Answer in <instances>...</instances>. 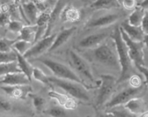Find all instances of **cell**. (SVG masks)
<instances>
[{
	"instance_id": "25",
	"label": "cell",
	"mask_w": 148,
	"mask_h": 117,
	"mask_svg": "<svg viewBox=\"0 0 148 117\" xmlns=\"http://www.w3.org/2000/svg\"><path fill=\"white\" fill-rule=\"evenodd\" d=\"M18 72H21V70L18 66L16 61L14 62L0 64V76H5L8 74Z\"/></svg>"
},
{
	"instance_id": "33",
	"label": "cell",
	"mask_w": 148,
	"mask_h": 117,
	"mask_svg": "<svg viewBox=\"0 0 148 117\" xmlns=\"http://www.w3.org/2000/svg\"><path fill=\"white\" fill-rule=\"evenodd\" d=\"M51 11H45L40 13V14L38 16V19H37V22H36V25H37V26L48 25L51 18Z\"/></svg>"
},
{
	"instance_id": "26",
	"label": "cell",
	"mask_w": 148,
	"mask_h": 117,
	"mask_svg": "<svg viewBox=\"0 0 148 117\" xmlns=\"http://www.w3.org/2000/svg\"><path fill=\"white\" fill-rule=\"evenodd\" d=\"M108 111L113 114L115 117H138L137 115L132 114L128 109L126 108L124 105L113 107Z\"/></svg>"
},
{
	"instance_id": "13",
	"label": "cell",
	"mask_w": 148,
	"mask_h": 117,
	"mask_svg": "<svg viewBox=\"0 0 148 117\" xmlns=\"http://www.w3.org/2000/svg\"><path fill=\"white\" fill-rule=\"evenodd\" d=\"M109 35H110L109 33L106 31L90 34L80 40L78 43V47L82 49H93L104 42L107 39Z\"/></svg>"
},
{
	"instance_id": "47",
	"label": "cell",
	"mask_w": 148,
	"mask_h": 117,
	"mask_svg": "<svg viewBox=\"0 0 148 117\" xmlns=\"http://www.w3.org/2000/svg\"><path fill=\"white\" fill-rule=\"evenodd\" d=\"M87 117H90V116H87Z\"/></svg>"
},
{
	"instance_id": "22",
	"label": "cell",
	"mask_w": 148,
	"mask_h": 117,
	"mask_svg": "<svg viewBox=\"0 0 148 117\" xmlns=\"http://www.w3.org/2000/svg\"><path fill=\"white\" fill-rule=\"evenodd\" d=\"M16 56H17L16 62L18 63V66H19V69H20L22 73H23L25 75L28 77L30 81H32V77H33L34 68L30 64L29 61L27 60L26 58H25L23 55L16 53Z\"/></svg>"
},
{
	"instance_id": "32",
	"label": "cell",
	"mask_w": 148,
	"mask_h": 117,
	"mask_svg": "<svg viewBox=\"0 0 148 117\" xmlns=\"http://www.w3.org/2000/svg\"><path fill=\"white\" fill-rule=\"evenodd\" d=\"M15 41L8 39H0V52L7 53L14 51L12 46Z\"/></svg>"
},
{
	"instance_id": "38",
	"label": "cell",
	"mask_w": 148,
	"mask_h": 117,
	"mask_svg": "<svg viewBox=\"0 0 148 117\" xmlns=\"http://www.w3.org/2000/svg\"><path fill=\"white\" fill-rule=\"evenodd\" d=\"M136 68L144 76L145 79V84L148 85V68L145 67V65H136Z\"/></svg>"
},
{
	"instance_id": "11",
	"label": "cell",
	"mask_w": 148,
	"mask_h": 117,
	"mask_svg": "<svg viewBox=\"0 0 148 117\" xmlns=\"http://www.w3.org/2000/svg\"><path fill=\"white\" fill-rule=\"evenodd\" d=\"M121 18V14L118 12H111L102 14L101 16L91 19L86 24V28H106L110 25H113Z\"/></svg>"
},
{
	"instance_id": "19",
	"label": "cell",
	"mask_w": 148,
	"mask_h": 117,
	"mask_svg": "<svg viewBox=\"0 0 148 117\" xmlns=\"http://www.w3.org/2000/svg\"><path fill=\"white\" fill-rule=\"evenodd\" d=\"M76 29H77L76 27H71V28L63 29L60 32H59L57 34L54 43H53L49 51H54L58 49L61 46L64 45L65 44L68 42L71 39V37L73 36L75 32L76 31Z\"/></svg>"
},
{
	"instance_id": "10",
	"label": "cell",
	"mask_w": 148,
	"mask_h": 117,
	"mask_svg": "<svg viewBox=\"0 0 148 117\" xmlns=\"http://www.w3.org/2000/svg\"><path fill=\"white\" fill-rule=\"evenodd\" d=\"M56 37H57V33H54L41 39L40 40L33 44L32 47L25 53V54L23 56L26 58L28 60L40 57L45 53L49 51L54 43Z\"/></svg>"
},
{
	"instance_id": "29",
	"label": "cell",
	"mask_w": 148,
	"mask_h": 117,
	"mask_svg": "<svg viewBox=\"0 0 148 117\" xmlns=\"http://www.w3.org/2000/svg\"><path fill=\"white\" fill-rule=\"evenodd\" d=\"M32 45H33V44L26 42V41L17 40L16 39L14 42L12 47L14 51H16V53H19V54L24 56L25 54V53L32 47Z\"/></svg>"
},
{
	"instance_id": "27",
	"label": "cell",
	"mask_w": 148,
	"mask_h": 117,
	"mask_svg": "<svg viewBox=\"0 0 148 117\" xmlns=\"http://www.w3.org/2000/svg\"><path fill=\"white\" fill-rule=\"evenodd\" d=\"M28 96H30L32 99V101H33V105L36 111L38 113H41V112L45 110V106L46 105V100L41 96L40 95L35 94V93H31Z\"/></svg>"
},
{
	"instance_id": "30",
	"label": "cell",
	"mask_w": 148,
	"mask_h": 117,
	"mask_svg": "<svg viewBox=\"0 0 148 117\" xmlns=\"http://www.w3.org/2000/svg\"><path fill=\"white\" fill-rule=\"evenodd\" d=\"M33 77L36 80L43 84L44 85L51 86V83L50 80H49V76H48L40 68H34Z\"/></svg>"
},
{
	"instance_id": "9",
	"label": "cell",
	"mask_w": 148,
	"mask_h": 117,
	"mask_svg": "<svg viewBox=\"0 0 148 117\" xmlns=\"http://www.w3.org/2000/svg\"><path fill=\"white\" fill-rule=\"evenodd\" d=\"M120 28V26H119ZM120 31L121 33V37L124 39L128 48L130 57L136 65H145V53H144V47L145 45L142 42H136L131 40L129 37H127L125 32L120 28Z\"/></svg>"
},
{
	"instance_id": "8",
	"label": "cell",
	"mask_w": 148,
	"mask_h": 117,
	"mask_svg": "<svg viewBox=\"0 0 148 117\" xmlns=\"http://www.w3.org/2000/svg\"><path fill=\"white\" fill-rule=\"evenodd\" d=\"M145 90V86L143 85L140 87H129L124 88L115 96H114L110 101L104 105L107 109H110L113 107L124 105L127 102L133 98H136L139 94H141Z\"/></svg>"
},
{
	"instance_id": "37",
	"label": "cell",
	"mask_w": 148,
	"mask_h": 117,
	"mask_svg": "<svg viewBox=\"0 0 148 117\" xmlns=\"http://www.w3.org/2000/svg\"><path fill=\"white\" fill-rule=\"evenodd\" d=\"M12 20L9 13H0V26H6Z\"/></svg>"
},
{
	"instance_id": "2",
	"label": "cell",
	"mask_w": 148,
	"mask_h": 117,
	"mask_svg": "<svg viewBox=\"0 0 148 117\" xmlns=\"http://www.w3.org/2000/svg\"><path fill=\"white\" fill-rule=\"evenodd\" d=\"M106 41L98 47L91 49L92 58L95 61L101 65L121 72V67L115 46L114 45L113 47V45Z\"/></svg>"
},
{
	"instance_id": "41",
	"label": "cell",
	"mask_w": 148,
	"mask_h": 117,
	"mask_svg": "<svg viewBox=\"0 0 148 117\" xmlns=\"http://www.w3.org/2000/svg\"><path fill=\"white\" fill-rule=\"evenodd\" d=\"M98 117H115V116H114L112 114H111L110 112L106 111L105 112L104 114H100Z\"/></svg>"
},
{
	"instance_id": "28",
	"label": "cell",
	"mask_w": 148,
	"mask_h": 117,
	"mask_svg": "<svg viewBox=\"0 0 148 117\" xmlns=\"http://www.w3.org/2000/svg\"><path fill=\"white\" fill-rule=\"evenodd\" d=\"M43 112L44 114L51 117H69L66 109L61 106L54 105L45 110Z\"/></svg>"
},
{
	"instance_id": "39",
	"label": "cell",
	"mask_w": 148,
	"mask_h": 117,
	"mask_svg": "<svg viewBox=\"0 0 148 117\" xmlns=\"http://www.w3.org/2000/svg\"><path fill=\"white\" fill-rule=\"evenodd\" d=\"M141 28L145 34H148V11H145V16L143 18Z\"/></svg>"
},
{
	"instance_id": "6",
	"label": "cell",
	"mask_w": 148,
	"mask_h": 117,
	"mask_svg": "<svg viewBox=\"0 0 148 117\" xmlns=\"http://www.w3.org/2000/svg\"><path fill=\"white\" fill-rule=\"evenodd\" d=\"M117 79L114 76L110 74L101 75V83L95 99V106L97 108H101L110 101L115 91Z\"/></svg>"
},
{
	"instance_id": "31",
	"label": "cell",
	"mask_w": 148,
	"mask_h": 117,
	"mask_svg": "<svg viewBox=\"0 0 148 117\" xmlns=\"http://www.w3.org/2000/svg\"><path fill=\"white\" fill-rule=\"evenodd\" d=\"M16 60H17V56H16V53L14 51L7 53L0 52V64L14 62H16Z\"/></svg>"
},
{
	"instance_id": "7",
	"label": "cell",
	"mask_w": 148,
	"mask_h": 117,
	"mask_svg": "<svg viewBox=\"0 0 148 117\" xmlns=\"http://www.w3.org/2000/svg\"><path fill=\"white\" fill-rule=\"evenodd\" d=\"M68 56L69 58L70 64L74 70L76 71L75 73L79 76H82V80L84 81L83 79H86L89 82H94L95 78L92 70L86 60L73 50H69L68 51Z\"/></svg>"
},
{
	"instance_id": "16",
	"label": "cell",
	"mask_w": 148,
	"mask_h": 117,
	"mask_svg": "<svg viewBox=\"0 0 148 117\" xmlns=\"http://www.w3.org/2000/svg\"><path fill=\"white\" fill-rule=\"evenodd\" d=\"M81 17V14L77 7L71 5H67L63 7L60 14V19L62 22L74 23L78 22Z\"/></svg>"
},
{
	"instance_id": "20",
	"label": "cell",
	"mask_w": 148,
	"mask_h": 117,
	"mask_svg": "<svg viewBox=\"0 0 148 117\" xmlns=\"http://www.w3.org/2000/svg\"><path fill=\"white\" fill-rule=\"evenodd\" d=\"M124 107L128 109L131 113L137 116L147 111L146 102L142 98L136 97V98L132 99L124 105Z\"/></svg>"
},
{
	"instance_id": "40",
	"label": "cell",
	"mask_w": 148,
	"mask_h": 117,
	"mask_svg": "<svg viewBox=\"0 0 148 117\" xmlns=\"http://www.w3.org/2000/svg\"><path fill=\"white\" fill-rule=\"evenodd\" d=\"M138 6H140L141 8H143L145 11H148V0H145L141 5Z\"/></svg>"
},
{
	"instance_id": "12",
	"label": "cell",
	"mask_w": 148,
	"mask_h": 117,
	"mask_svg": "<svg viewBox=\"0 0 148 117\" xmlns=\"http://www.w3.org/2000/svg\"><path fill=\"white\" fill-rule=\"evenodd\" d=\"M0 88L10 98L16 100L26 99L27 96L32 93L33 89L28 85H2Z\"/></svg>"
},
{
	"instance_id": "44",
	"label": "cell",
	"mask_w": 148,
	"mask_h": 117,
	"mask_svg": "<svg viewBox=\"0 0 148 117\" xmlns=\"http://www.w3.org/2000/svg\"><path fill=\"white\" fill-rule=\"evenodd\" d=\"M136 3H137V5H141V4L145 1V0H136Z\"/></svg>"
},
{
	"instance_id": "3",
	"label": "cell",
	"mask_w": 148,
	"mask_h": 117,
	"mask_svg": "<svg viewBox=\"0 0 148 117\" xmlns=\"http://www.w3.org/2000/svg\"><path fill=\"white\" fill-rule=\"evenodd\" d=\"M35 61L40 62L42 64H43L45 67H47L57 78L77 82V83H80V84L84 85L88 89L92 87L89 85L86 84L85 82L81 79V78L75 72H74L71 68H69L68 66H66L63 63L60 62L58 61H55V60H51L49 58H42L40 56L37 58L35 60Z\"/></svg>"
},
{
	"instance_id": "5",
	"label": "cell",
	"mask_w": 148,
	"mask_h": 117,
	"mask_svg": "<svg viewBox=\"0 0 148 117\" xmlns=\"http://www.w3.org/2000/svg\"><path fill=\"white\" fill-rule=\"evenodd\" d=\"M51 85L60 87L68 95L76 99L84 101H89L90 100L88 93V88L83 85L73 82V81L66 80L57 78V77H49Z\"/></svg>"
},
{
	"instance_id": "42",
	"label": "cell",
	"mask_w": 148,
	"mask_h": 117,
	"mask_svg": "<svg viewBox=\"0 0 148 117\" xmlns=\"http://www.w3.org/2000/svg\"><path fill=\"white\" fill-rule=\"evenodd\" d=\"M142 42L144 44L145 47L148 48V34H145V37H144V39H143Z\"/></svg>"
},
{
	"instance_id": "4",
	"label": "cell",
	"mask_w": 148,
	"mask_h": 117,
	"mask_svg": "<svg viewBox=\"0 0 148 117\" xmlns=\"http://www.w3.org/2000/svg\"><path fill=\"white\" fill-rule=\"evenodd\" d=\"M20 100L0 94V117L32 116L30 107L20 102Z\"/></svg>"
},
{
	"instance_id": "45",
	"label": "cell",
	"mask_w": 148,
	"mask_h": 117,
	"mask_svg": "<svg viewBox=\"0 0 148 117\" xmlns=\"http://www.w3.org/2000/svg\"><path fill=\"white\" fill-rule=\"evenodd\" d=\"M122 1H123V0H118V2H119V4H120L121 5V2H122Z\"/></svg>"
},
{
	"instance_id": "34",
	"label": "cell",
	"mask_w": 148,
	"mask_h": 117,
	"mask_svg": "<svg viewBox=\"0 0 148 117\" xmlns=\"http://www.w3.org/2000/svg\"><path fill=\"white\" fill-rule=\"evenodd\" d=\"M8 26V30L10 31L19 33L22 30V29L24 28L25 25L19 20H11V22L9 23V25Z\"/></svg>"
},
{
	"instance_id": "43",
	"label": "cell",
	"mask_w": 148,
	"mask_h": 117,
	"mask_svg": "<svg viewBox=\"0 0 148 117\" xmlns=\"http://www.w3.org/2000/svg\"><path fill=\"white\" fill-rule=\"evenodd\" d=\"M139 117H148V111H145V113L141 114Z\"/></svg>"
},
{
	"instance_id": "15",
	"label": "cell",
	"mask_w": 148,
	"mask_h": 117,
	"mask_svg": "<svg viewBox=\"0 0 148 117\" xmlns=\"http://www.w3.org/2000/svg\"><path fill=\"white\" fill-rule=\"evenodd\" d=\"M19 6L20 12L23 13L22 16L25 19L29 25H36L37 20L41 11L34 2L28 1V2H23Z\"/></svg>"
},
{
	"instance_id": "18",
	"label": "cell",
	"mask_w": 148,
	"mask_h": 117,
	"mask_svg": "<svg viewBox=\"0 0 148 117\" xmlns=\"http://www.w3.org/2000/svg\"><path fill=\"white\" fill-rule=\"evenodd\" d=\"M120 28L124 30L127 37L133 42H141L143 41L145 37V33L142 30L141 27H136L130 25L127 21L123 22L121 24Z\"/></svg>"
},
{
	"instance_id": "17",
	"label": "cell",
	"mask_w": 148,
	"mask_h": 117,
	"mask_svg": "<svg viewBox=\"0 0 148 117\" xmlns=\"http://www.w3.org/2000/svg\"><path fill=\"white\" fill-rule=\"evenodd\" d=\"M31 81L28 77L22 72L13 73L3 76V79L0 81L2 85H29Z\"/></svg>"
},
{
	"instance_id": "23",
	"label": "cell",
	"mask_w": 148,
	"mask_h": 117,
	"mask_svg": "<svg viewBox=\"0 0 148 117\" xmlns=\"http://www.w3.org/2000/svg\"><path fill=\"white\" fill-rule=\"evenodd\" d=\"M145 11L140 6H137L132 10L127 19V22L130 25L136 27H141L143 18L145 16Z\"/></svg>"
},
{
	"instance_id": "14",
	"label": "cell",
	"mask_w": 148,
	"mask_h": 117,
	"mask_svg": "<svg viewBox=\"0 0 148 117\" xmlns=\"http://www.w3.org/2000/svg\"><path fill=\"white\" fill-rule=\"evenodd\" d=\"M48 94L51 99L58 101L60 106L63 107V108L66 109V110H73L77 109V108L78 107V102L77 100L69 95L60 93L54 90L49 91Z\"/></svg>"
},
{
	"instance_id": "46",
	"label": "cell",
	"mask_w": 148,
	"mask_h": 117,
	"mask_svg": "<svg viewBox=\"0 0 148 117\" xmlns=\"http://www.w3.org/2000/svg\"><path fill=\"white\" fill-rule=\"evenodd\" d=\"M22 1H23V2H25V0H22Z\"/></svg>"
},
{
	"instance_id": "36",
	"label": "cell",
	"mask_w": 148,
	"mask_h": 117,
	"mask_svg": "<svg viewBox=\"0 0 148 117\" xmlns=\"http://www.w3.org/2000/svg\"><path fill=\"white\" fill-rule=\"evenodd\" d=\"M121 5L127 11H132L138 6L136 0H123Z\"/></svg>"
},
{
	"instance_id": "21",
	"label": "cell",
	"mask_w": 148,
	"mask_h": 117,
	"mask_svg": "<svg viewBox=\"0 0 148 117\" xmlns=\"http://www.w3.org/2000/svg\"><path fill=\"white\" fill-rule=\"evenodd\" d=\"M37 31V25H27V26H24V28L22 29L20 33H19L17 40L26 41L30 43L34 44L35 42Z\"/></svg>"
},
{
	"instance_id": "1",
	"label": "cell",
	"mask_w": 148,
	"mask_h": 117,
	"mask_svg": "<svg viewBox=\"0 0 148 117\" xmlns=\"http://www.w3.org/2000/svg\"><path fill=\"white\" fill-rule=\"evenodd\" d=\"M111 38L115 44V49L119 57V64L121 67V74L119 79H117V84L124 82L129 79L133 75V62L130 57L128 48L121 37L120 28L117 27L111 34Z\"/></svg>"
},
{
	"instance_id": "24",
	"label": "cell",
	"mask_w": 148,
	"mask_h": 117,
	"mask_svg": "<svg viewBox=\"0 0 148 117\" xmlns=\"http://www.w3.org/2000/svg\"><path fill=\"white\" fill-rule=\"evenodd\" d=\"M120 5L118 0H95L90 7L95 10H110L118 8Z\"/></svg>"
},
{
	"instance_id": "35",
	"label": "cell",
	"mask_w": 148,
	"mask_h": 117,
	"mask_svg": "<svg viewBox=\"0 0 148 117\" xmlns=\"http://www.w3.org/2000/svg\"><path fill=\"white\" fill-rule=\"evenodd\" d=\"M129 83L130 87H140L143 85L141 78L138 75L133 74L129 78Z\"/></svg>"
}]
</instances>
